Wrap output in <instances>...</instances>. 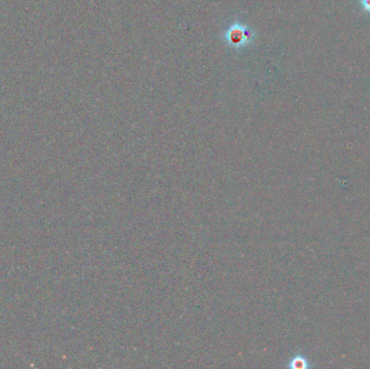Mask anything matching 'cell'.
Here are the masks:
<instances>
[{"label": "cell", "instance_id": "6da1fadb", "mask_svg": "<svg viewBox=\"0 0 370 369\" xmlns=\"http://www.w3.org/2000/svg\"><path fill=\"white\" fill-rule=\"evenodd\" d=\"M224 40L228 47L234 49H242L254 43L256 34L252 29L244 23L235 22L224 33Z\"/></svg>", "mask_w": 370, "mask_h": 369}, {"label": "cell", "instance_id": "3957f363", "mask_svg": "<svg viewBox=\"0 0 370 369\" xmlns=\"http://www.w3.org/2000/svg\"><path fill=\"white\" fill-rule=\"evenodd\" d=\"M361 4L366 12L370 13V0H361Z\"/></svg>", "mask_w": 370, "mask_h": 369}, {"label": "cell", "instance_id": "7a4b0ae2", "mask_svg": "<svg viewBox=\"0 0 370 369\" xmlns=\"http://www.w3.org/2000/svg\"><path fill=\"white\" fill-rule=\"evenodd\" d=\"M288 367L292 369H305L309 367V361L304 355L297 354L291 357L289 363H288Z\"/></svg>", "mask_w": 370, "mask_h": 369}]
</instances>
